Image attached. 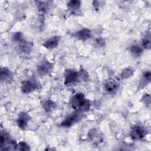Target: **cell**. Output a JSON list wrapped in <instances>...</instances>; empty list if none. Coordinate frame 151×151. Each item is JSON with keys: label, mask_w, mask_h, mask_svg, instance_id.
I'll return each instance as SVG.
<instances>
[{"label": "cell", "mask_w": 151, "mask_h": 151, "mask_svg": "<svg viewBox=\"0 0 151 151\" xmlns=\"http://www.w3.org/2000/svg\"><path fill=\"white\" fill-rule=\"evenodd\" d=\"M17 144L10 138V136L6 131H1V150H17Z\"/></svg>", "instance_id": "cell-2"}, {"label": "cell", "mask_w": 151, "mask_h": 151, "mask_svg": "<svg viewBox=\"0 0 151 151\" xmlns=\"http://www.w3.org/2000/svg\"><path fill=\"white\" fill-rule=\"evenodd\" d=\"M32 48V43L29 41H26L25 40L23 39L21 41L18 42V52H19L21 54H22L24 55L28 54Z\"/></svg>", "instance_id": "cell-10"}, {"label": "cell", "mask_w": 151, "mask_h": 151, "mask_svg": "<svg viewBox=\"0 0 151 151\" xmlns=\"http://www.w3.org/2000/svg\"><path fill=\"white\" fill-rule=\"evenodd\" d=\"M53 64L47 60H43L40 61L37 66V73L41 76H44L48 74L52 70Z\"/></svg>", "instance_id": "cell-5"}, {"label": "cell", "mask_w": 151, "mask_h": 151, "mask_svg": "<svg viewBox=\"0 0 151 151\" xmlns=\"http://www.w3.org/2000/svg\"><path fill=\"white\" fill-rule=\"evenodd\" d=\"M42 106L47 112L51 111L55 107V103L51 100H45L42 102Z\"/></svg>", "instance_id": "cell-17"}, {"label": "cell", "mask_w": 151, "mask_h": 151, "mask_svg": "<svg viewBox=\"0 0 151 151\" xmlns=\"http://www.w3.org/2000/svg\"><path fill=\"white\" fill-rule=\"evenodd\" d=\"M76 37L80 40L85 41L91 38L92 34L91 31L88 28H83L76 34Z\"/></svg>", "instance_id": "cell-13"}, {"label": "cell", "mask_w": 151, "mask_h": 151, "mask_svg": "<svg viewBox=\"0 0 151 151\" xmlns=\"http://www.w3.org/2000/svg\"><path fill=\"white\" fill-rule=\"evenodd\" d=\"M17 150H30V148L29 145L27 143L24 142H20L17 144Z\"/></svg>", "instance_id": "cell-20"}, {"label": "cell", "mask_w": 151, "mask_h": 151, "mask_svg": "<svg viewBox=\"0 0 151 151\" xmlns=\"http://www.w3.org/2000/svg\"><path fill=\"white\" fill-rule=\"evenodd\" d=\"M38 83L35 79L24 80L21 83V91L24 93H29L38 88Z\"/></svg>", "instance_id": "cell-7"}, {"label": "cell", "mask_w": 151, "mask_h": 151, "mask_svg": "<svg viewBox=\"0 0 151 151\" xmlns=\"http://www.w3.org/2000/svg\"><path fill=\"white\" fill-rule=\"evenodd\" d=\"M83 112L75 110L73 113L68 115L60 124V125L64 127H69L77 122L83 116Z\"/></svg>", "instance_id": "cell-4"}, {"label": "cell", "mask_w": 151, "mask_h": 151, "mask_svg": "<svg viewBox=\"0 0 151 151\" xmlns=\"http://www.w3.org/2000/svg\"><path fill=\"white\" fill-rule=\"evenodd\" d=\"M70 104L75 110L82 112L87 111L89 110L91 106L90 100L87 99L84 95L81 93H77L75 94L71 98Z\"/></svg>", "instance_id": "cell-1"}, {"label": "cell", "mask_w": 151, "mask_h": 151, "mask_svg": "<svg viewBox=\"0 0 151 151\" xmlns=\"http://www.w3.org/2000/svg\"><path fill=\"white\" fill-rule=\"evenodd\" d=\"M147 133L146 129L142 126H134L132 127L130 130V136L135 140H142L147 135Z\"/></svg>", "instance_id": "cell-6"}, {"label": "cell", "mask_w": 151, "mask_h": 151, "mask_svg": "<svg viewBox=\"0 0 151 151\" xmlns=\"http://www.w3.org/2000/svg\"><path fill=\"white\" fill-rule=\"evenodd\" d=\"M1 82L11 84L14 80V77L12 72L6 67L1 68Z\"/></svg>", "instance_id": "cell-11"}, {"label": "cell", "mask_w": 151, "mask_h": 151, "mask_svg": "<svg viewBox=\"0 0 151 151\" xmlns=\"http://www.w3.org/2000/svg\"><path fill=\"white\" fill-rule=\"evenodd\" d=\"M130 52L133 57H139L143 53V47L138 45H133L130 47Z\"/></svg>", "instance_id": "cell-16"}, {"label": "cell", "mask_w": 151, "mask_h": 151, "mask_svg": "<svg viewBox=\"0 0 151 151\" xmlns=\"http://www.w3.org/2000/svg\"><path fill=\"white\" fill-rule=\"evenodd\" d=\"M142 47L143 48L146 50H149L150 48V33H148L143 38L142 40Z\"/></svg>", "instance_id": "cell-19"}, {"label": "cell", "mask_w": 151, "mask_h": 151, "mask_svg": "<svg viewBox=\"0 0 151 151\" xmlns=\"http://www.w3.org/2000/svg\"><path fill=\"white\" fill-rule=\"evenodd\" d=\"M37 8L40 12L42 14L46 12L50 7V5H51L50 1H36Z\"/></svg>", "instance_id": "cell-14"}, {"label": "cell", "mask_w": 151, "mask_h": 151, "mask_svg": "<svg viewBox=\"0 0 151 151\" xmlns=\"http://www.w3.org/2000/svg\"><path fill=\"white\" fill-rule=\"evenodd\" d=\"M64 84L67 86L76 85L79 80L80 74L73 69H67L64 73Z\"/></svg>", "instance_id": "cell-3"}, {"label": "cell", "mask_w": 151, "mask_h": 151, "mask_svg": "<svg viewBox=\"0 0 151 151\" xmlns=\"http://www.w3.org/2000/svg\"><path fill=\"white\" fill-rule=\"evenodd\" d=\"M119 83L114 78H109L103 85L104 90L108 93H114L119 88Z\"/></svg>", "instance_id": "cell-8"}, {"label": "cell", "mask_w": 151, "mask_h": 151, "mask_svg": "<svg viewBox=\"0 0 151 151\" xmlns=\"http://www.w3.org/2000/svg\"><path fill=\"white\" fill-rule=\"evenodd\" d=\"M151 79V73L149 71H145L143 73L142 77L140 80V83L139 84V86L141 87V88L144 87L146 85H147L149 83H150Z\"/></svg>", "instance_id": "cell-15"}, {"label": "cell", "mask_w": 151, "mask_h": 151, "mask_svg": "<svg viewBox=\"0 0 151 151\" xmlns=\"http://www.w3.org/2000/svg\"><path fill=\"white\" fill-rule=\"evenodd\" d=\"M67 6L69 9H71L73 11L75 10H78L81 6V2L77 0L70 1L68 2Z\"/></svg>", "instance_id": "cell-18"}, {"label": "cell", "mask_w": 151, "mask_h": 151, "mask_svg": "<svg viewBox=\"0 0 151 151\" xmlns=\"http://www.w3.org/2000/svg\"><path fill=\"white\" fill-rule=\"evenodd\" d=\"M60 37L55 35L50 38L48 40L45 41L42 45L48 50H52L57 47L60 42Z\"/></svg>", "instance_id": "cell-12"}, {"label": "cell", "mask_w": 151, "mask_h": 151, "mask_svg": "<svg viewBox=\"0 0 151 151\" xmlns=\"http://www.w3.org/2000/svg\"><path fill=\"white\" fill-rule=\"evenodd\" d=\"M30 119H31V117L28 113L24 111L21 112L19 114L18 119L17 120V126L21 129L24 130L27 127Z\"/></svg>", "instance_id": "cell-9"}, {"label": "cell", "mask_w": 151, "mask_h": 151, "mask_svg": "<svg viewBox=\"0 0 151 151\" xmlns=\"http://www.w3.org/2000/svg\"><path fill=\"white\" fill-rule=\"evenodd\" d=\"M12 39L14 41L19 42L21 40L24 39V37L22 33L21 32H16L12 36Z\"/></svg>", "instance_id": "cell-21"}]
</instances>
